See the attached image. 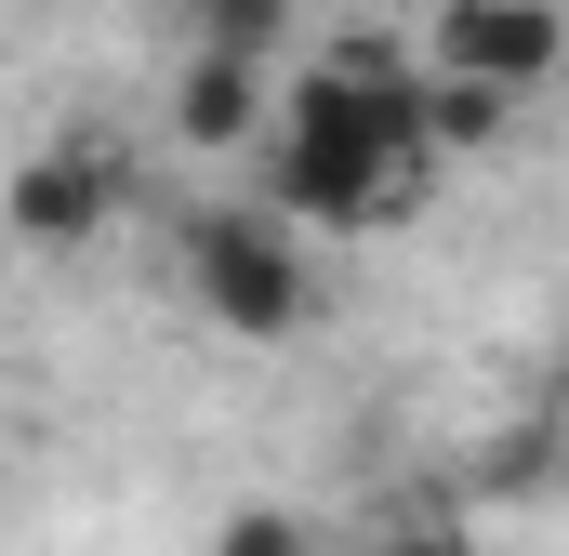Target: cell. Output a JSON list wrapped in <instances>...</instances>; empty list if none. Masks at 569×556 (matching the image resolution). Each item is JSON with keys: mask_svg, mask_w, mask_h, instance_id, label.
<instances>
[{"mask_svg": "<svg viewBox=\"0 0 569 556\" xmlns=\"http://www.w3.org/2000/svg\"><path fill=\"white\" fill-rule=\"evenodd\" d=\"M385 556H463V530H450V517H398V544Z\"/></svg>", "mask_w": 569, "mask_h": 556, "instance_id": "8", "label": "cell"}, {"mask_svg": "<svg viewBox=\"0 0 569 556\" xmlns=\"http://www.w3.org/2000/svg\"><path fill=\"white\" fill-rule=\"evenodd\" d=\"M503 120H517L503 93H477V80H437V67H425V146H437V159H450V146H490Z\"/></svg>", "mask_w": 569, "mask_h": 556, "instance_id": "6", "label": "cell"}, {"mask_svg": "<svg viewBox=\"0 0 569 556\" xmlns=\"http://www.w3.org/2000/svg\"><path fill=\"white\" fill-rule=\"evenodd\" d=\"M172 13H186V27H199V0H172Z\"/></svg>", "mask_w": 569, "mask_h": 556, "instance_id": "9", "label": "cell"}, {"mask_svg": "<svg viewBox=\"0 0 569 556\" xmlns=\"http://www.w3.org/2000/svg\"><path fill=\"white\" fill-rule=\"evenodd\" d=\"M212 556H318V544H305V517H291V504H239V517L212 530Z\"/></svg>", "mask_w": 569, "mask_h": 556, "instance_id": "7", "label": "cell"}, {"mask_svg": "<svg viewBox=\"0 0 569 556\" xmlns=\"http://www.w3.org/2000/svg\"><path fill=\"white\" fill-rule=\"evenodd\" d=\"M425 67H437V80L503 93V107H530V93L569 67V13H557V0H437Z\"/></svg>", "mask_w": 569, "mask_h": 556, "instance_id": "2", "label": "cell"}, {"mask_svg": "<svg viewBox=\"0 0 569 556\" xmlns=\"http://www.w3.org/2000/svg\"><path fill=\"white\" fill-rule=\"evenodd\" d=\"M186 291H199L212 331H239V345H291V331L318 318V278H305V252H291V226L266 199H226V212L186 226Z\"/></svg>", "mask_w": 569, "mask_h": 556, "instance_id": "1", "label": "cell"}, {"mask_svg": "<svg viewBox=\"0 0 569 556\" xmlns=\"http://www.w3.org/2000/svg\"><path fill=\"white\" fill-rule=\"evenodd\" d=\"M107 212H120V159L107 146H40V159H13V186H0V226L27 239V252H80V239H107Z\"/></svg>", "mask_w": 569, "mask_h": 556, "instance_id": "3", "label": "cell"}, {"mask_svg": "<svg viewBox=\"0 0 569 556\" xmlns=\"http://www.w3.org/2000/svg\"><path fill=\"white\" fill-rule=\"evenodd\" d=\"M199 53L279 67V53H291V0H199Z\"/></svg>", "mask_w": 569, "mask_h": 556, "instance_id": "5", "label": "cell"}, {"mask_svg": "<svg viewBox=\"0 0 569 556\" xmlns=\"http://www.w3.org/2000/svg\"><path fill=\"white\" fill-rule=\"evenodd\" d=\"M172 133L199 146V159L252 146V133H266V67H239V53H199V40H186V67H172Z\"/></svg>", "mask_w": 569, "mask_h": 556, "instance_id": "4", "label": "cell"}]
</instances>
